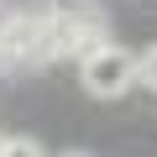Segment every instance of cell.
Returning <instances> with one entry per match:
<instances>
[{
  "label": "cell",
  "mask_w": 157,
  "mask_h": 157,
  "mask_svg": "<svg viewBox=\"0 0 157 157\" xmlns=\"http://www.w3.org/2000/svg\"><path fill=\"white\" fill-rule=\"evenodd\" d=\"M58 58V37H52V11H11L0 21V68H32Z\"/></svg>",
  "instance_id": "cell-1"
},
{
  "label": "cell",
  "mask_w": 157,
  "mask_h": 157,
  "mask_svg": "<svg viewBox=\"0 0 157 157\" xmlns=\"http://www.w3.org/2000/svg\"><path fill=\"white\" fill-rule=\"evenodd\" d=\"M136 68H141V52L110 42V47H100L94 58L78 63V78H84L89 94H100V100H121V94L136 84Z\"/></svg>",
  "instance_id": "cell-2"
},
{
  "label": "cell",
  "mask_w": 157,
  "mask_h": 157,
  "mask_svg": "<svg viewBox=\"0 0 157 157\" xmlns=\"http://www.w3.org/2000/svg\"><path fill=\"white\" fill-rule=\"evenodd\" d=\"M52 37H58V58H94L100 47H110L105 37V21L89 11V6H58L52 11Z\"/></svg>",
  "instance_id": "cell-3"
},
{
  "label": "cell",
  "mask_w": 157,
  "mask_h": 157,
  "mask_svg": "<svg viewBox=\"0 0 157 157\" xmlns=\"http://www.w3.org/2000/svg\"><path fill=\"white\" fill-rule=\"evenodd\" d=\"M136 84H147V89L157 94V47H147V52H141V68H136Z\"/></svg>",
  "instance_id": "cell-4"
},
{
  "label": "cell",
  "mask_w": 157,
  "mask_h": 157,
  "mask_svg": "<svg viewBox=\"0 0 157 157\" xmlns=\"http://www.w3.org/2000/svg\"><path fill=\"white\" fill-rule=\"evenodd\" d=\"M6 157H47V152H42L32 136H11V141H6Z\"/></svg>",
  "instance_id": "cell-5"
},
{
  "label": "cell",
  "mask_w": 157,
  "mask_h": 157,
  "mask_svg": "<svg viewBox=\"0 0 157 157\" xmlns=\"http://www.w3.org/2000/svg\"><path fill=\"white\" fill-rule=\"evenodd\" d=\"M6 141H11V136H0V157H6Z\"/></svg>",
  "instance_id": "cell-6"
},
{
  "label": "cell",
  "mask_w": 157,
  "mask_h": 157,
  "mask_svg": "<svg viewBox=\"0 0 157 157\" xmlns=\"http://www.w3.org/2000/svg\"><path fill=\"white\" fill-rule=\"evenodd\" d=\"M63 157H84V152H63Z\"/></svg>",
  "instance_id": "cell-7"
},
{
  "label": "cell",
  "mask_w": 157,
  "mask_h": 157,
  "mask_svg": "<svg viewBox=\"0 0 157 157\" xmlns=\"http://www.w3.org/2000/svg\"><path fill=\"white\" fill-rule=\"evenodd\" d=\"M68 6H84V0H68Z\"/></svg>",
  "instance_id": "cell-8"
}]
</instances>
